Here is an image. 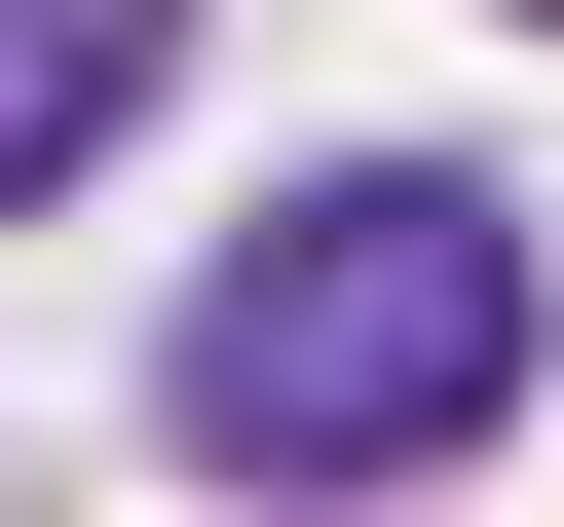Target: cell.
Segmentation results:
<instances>
[{
    "instance_id": "obj_1",
    "label": "cell",
    "mask_w": 564,
    "mask_h": 527,
    "mask_svg": "<svg viewBox=\"0 0 564 527\" xmlns=\"http://www.w3.org/2000/svg\"><path fill=\"white\" fill-rule=\"evenodd\" d=\"M564 377V264H527V189H452V151H339V189H263L226 264H188V452L226 490H452L489 415Z\"/></svg>"
},
{
    "instance_id": "obj_2",
    "label": "cell",
    "mask_w": 564,
    "mask_h": 527,
    "mask_svg": "<svg viewBox=\"0 0 564 527\" xmlns=\"http://www.w3.org/2000/svg\"><path fill=\"white\" fill-rule=\"evenodd\" d=\"M151 76H188V0H0V189H76Z\"/></svg>"
}]
</instances>
